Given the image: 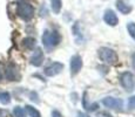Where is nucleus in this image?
<instances>
[{
    "label": "nucleus",
    "instance_id": "20e7f679",
    "mask_svg": "<svg viewBox=\"0 0 135 117\" xmlns=\"http://www.w3.org/2000/svg\"><path fill=\"white\" fill-rule=\"evenodd\" d=\"M120 81H121V84L127 91H132L134 90V87H135V76L132 73L129 72H126L121 75L120 77Z\"/></svg>",
    "mask_w": 135,
    "mask_h": 117
},
{
    "label": "nucleus",
    "instance_id": "6e6552de",
    "mask_svg": "<svg viewBox=\"0 0 135 117\" xmlns=\"http://www.w3.org/2000/svg\"><path fill=\"white\" fill-rule=\"evenodd\" d=\"M64 69V64L60 62H53L52 64H49L48 67L45 68V74L47 76H55V75L60 74Z\"/></svg>",
    "mask_w": 135,
    "mask_h": 117
},
{
    "label": "nucleus",
    "instance_id": "9d476101",
    "mask_svg": "<svg viewBox=\"0 0 135 117\" xmlns=\"http://www.w3.org/2000/svg\"><path fill=\"white\" fill-rule=\"evenodd\" d=\"M42 61H44V53L40 48H38L37 50L33 53L32 58H31V63L34 67H40L41 64H42Z\"/></svg>",
    "mask_w": 135,
    "mask_h": 117
},
{
    "label": "nucleus",
    "instance_id": "39448f33",
    "mask_svg": "<svg viewBox=\"0 0 135 117\" xmlns=\"http://www.w3.org/2000/svg\"><path fill=\"white\" fill-rule=\"evenodd\" d=\"M102 103L105 106L113 109V110H122V108H123V101L121 98L106 97L102 100Z\"/></svg>",
    "mask_w": 135,
    "mask_h": 117
},
{
    "label": "nucleus",
    "instance_id": "423d86ee",
    "mask_svg": "<svg viewBox=\"0 0 135 117\" xmlns=\"http://www.w3.org/2000/svg\"><path fill=\"white\" fill-rule=\"evenodd\" d=\"M5 76H6V79L9 80V81H19L21 75H20V72H19V69H18V67H15L14 64L11 63L6 67Z\"/></svg>",
    "mask_w": 135,
    "mask_h": 117
},
{
    "label": "nucleus",
    "instance_id": "aec40b11",
    "mask_svg": "<svg viewBox=\"0 0 135 117\" xmlns=\"http://www.w3.org/2000/svg\"><path fill=\"white\" fill-rule=\"evenodd\" d=\"M31 97H32V98H31V100H32V101H35V102H39V100L37 98V94H35V93H32V94H31Z\"/></svg>",
    "mask_w": 135,
    "mask_h": 117
},
{
    "label": "nucleus",
    "instance_id": "ddd939ff",
    "mask_svg": "<svg viewBox=\"0 0 135 117\" xmlns=\"http://www.w3.org/2000/svg\"><path fill=\"white\" fill-rule=\"evenodd\" d=\"M0 102L2 104H8L11 102V95L7 91H0Z\"/></svg>",
    "mask_w": 135,
    "mask_h": 117
},
{
    "label": "nucleus",
    "instance_id": "1a4fd4ad",
    "mask_svg": "<svg viewBox=\"0 0 135 117\" xmlns=\"http://www.w3.org/2000/svg\"><path fill=\"white\" fill-rule=\"evenodd\" d=\"M103 20H105V22L107 23V25H109V26H116L118 25V22H119L118 17H116V14L112 11V9H107V11L105 12Z\"/></svg>",
    "mask_w": 135,
    "mask_h": 117
},
{
    "label": "nucleus",
    "instance_id": "a211bd4d",
    "mask_svg": "<svg viewBox=\"0 0 135 117\" xmlns=\"http://www.w3.org/2000/svg\"><path fill=\"white\" fill-rule=\"evenodd\" d=\"M128 109L129 110H134L135 109V96H132L128 100Z\"/></svg>",
    "mask_w": 135,
    "mask_h": 117
},
{
    "label": "nucleus",
    "instance_id": "4be33fe9",
    "mask_svg": "<svg viewBox=\"0 0 135 117\" xmlns=\"http://www.w3.org/2000/svg\"><path fill=\"white\" fill-rule=\"evenodd\" d=\"M78 117H89L87 114H84V113H79L78 114Z\"/></svg>",
    "mask_w": 135,
    "mask_h": 117
},
{
    "label": "nucleus",
    "instance_id": "412c9836",
    "mask_svg": "<svg viewBox=\"0 0 135 117\" xmlns=\"http://www.w3.org/2000/svg\"><path fill=\"white\" fill-rule=\"evenodd\" d=\"M98 117H112L109 114H107V113H100L98 115Z\"/></svg>",
    "mask_w": 135,
    "mask_h": 117
},
{
    "label": "nucleus",
    "instance_id": "f257e3e1",
    "mask_svg": "<svg viewBox=\"0 0 135 117\" xmlns=\"http://www.w3.org/2000/svg\"><path fill=\"white\" fill-rule=\"evenodd\" d=\"M42 43L47 49H52L55 46H58L61 41V35L56 30L46 29L42 34Z\"/></svg>",
    "mask_w": 135,
    "mask_h": 117
},
{
    "label": "nucleus",
    "instance_id": "f03ea898",
    "mask_svg": "<svg viewBox=\"0 0 135 117\" xmlns=\"http://www.w3.org/2000/svg\"><path fill=\"white\" fill-rule=\"evenodd\" d=\"M18 15H19L21 19H24L25 21H28L33 18L34 15V8L31 4L26 1H20L18 4Z\"/></svg>",
    "mask_w": 135,
    "mask_h": 117
},
{
    "label": "nucleus",
    "instance_id": "4468645a",
    "mask_svg": "<svg viewBox=\"0 0 135 117\" xmlns=\"http://www.w3.org/2000/svg\"><path fill=\"white\" fill-rule=\"evenodd\" d=\"M22 43H24L25 48H27V49H33V48H34V46H35V39H33V38H31V36H28V38L25 39Z\"/></svg>",
    "mask_w": 135,
    "mask_h": 117
},
{
    "label": "nucleus",
    "instance_id": "2eb2a0df",
    "mask_svg": "<svg viewBox=\"0 0 135 117\" xmlns=\"http://www.w3.org/2000/svg\"><path fill=\"white\" fill-rule=\"evenodd\" d=\"M26 110H27V113L30 114L31 117H41L40 113H39V111L34 108V106H32V105H26Z\"/></svg>",
    "mask_w": 135,
    "mask_h": 117
},
{
    "label": "nucleus",
    "instance_id": "6ab92c4d",
    "mask_svg": "<svg viewBox=\"0 0 135 117\" xmlns=\"http://www.w3.org/2000/svg\"><path fill=\"white\" fill-rule=\"evenodd\" d=\"M52 117H62V115L58 110H53L52 111Z\"/></svg>",
    "mask_w": 135,
    "mask_h": 117
},
{
    "label": "nucleus",
    "instance_id": "f8f14e48",
    "mask_svg": "<svg viewBox=\"0 0 135 117\" xmlns=\"http://www.w3.org/2000/svg\"><path fill=\"white\" fill-rule=\"evenodd\" d=\"M51 7L55 14H59L61 11V0H51Z\"/></svg>",
    "mask_w": 135,
    "mask_h": 117
},
{
    "label": "nucleus",
    "instance_id": "b1692460",
    "mask_svg": "<svg viewBox=\"0 0 135 117\" xmlns=\"http://www.w3.org/2000/svg\"><path fill=\"white\" fill-rule=\"evenodd\" d=\"M0 117H6V114H5V111L0 110Z\"/></svg>",
    "mask_w": 135,
    "mask_h": 117
},
{
    "label": "nucleus",
    "instance_id": "0eeeda50",
    "mask_svg": "<svg viewBox=\"0 0 135 117\" xmlns=\"http://www.w3.org/2000/svg\"><path fill=\"white\" fill-rule=\"evenodd\" d=\"M82 68V59L80 55H74L71 59V75L75 76Z\"/></svg>",
    "mask_w": 135,
    "mask_h": 117
},
{
    "label": "nucleus",
    "instance_id": "7ed1b4c3",
    "mask_svg": "<svg viewBox=\"0 0 135 117\" xmlns=\"http://www.w3.org/2000/svg\"><path fill=\"white\" fill-rule=\"evenodd\" d=\"M99 58L107 64H114L118 61L116 53L113 49L107 48V47H102V48L99 49Z\"/></svg>",
    "mask_w": 135,
    "mask_h": 117
},
{
    "label": "nucleus",
    "instance_id": "f3484780",
    "mask_svg": "<svg viewBox=\"0 0 135 117\" xmlns=\"http://www.w3.org/2000/svg\"><path fill=\"white\" fill-rule=\"evenodd\" d=\"M127 30H128L129 35H131L132 38L135 40V23L134 22H129L128 25H127Z\"/></svg>",
    "mask_w": 135,
    "mask_h": 117
},
{
    "label": "nucleus",
    "instance_id": "5701e85b",
    "mask_svg": "<svg viewBox=\"0 0 135 117\" xmlns=\"http://www.w3.org/2000/svg\"><path fill=\"white\" fill-rule=\"evenodd\" d=\"M132 61H133V68L135 69V53L133 54V58H132Z\"/></svg>",
    "mask_w": 135,
    "mask_h": 117
},
{
    "label": "nucleus",
    "instance_id": "dca6fc26",
    "mask_svg": "<svg viewBox=\"0 0 135 117\" xmlns=\"http://www.w3.org/2000/svg\"><path fill=\"white\" fill-rule=\"evenodd\" d=\"M13 114H14L15 117H26V111L21 106H15L13 109Z\"/></svg>",
    "mask_w": 135,
    "mask_h": 117
},
{
    "label": "nucleus",
    "instance_id": "9b49d317",
    "mask_svg": "<svg viewBox=\"0 0 135 117\" xmlns=\"http://www.w3.org/2000/svg\"><path fill=\"white\" fill-rule=\"evenodd\" d=\"M116 8L119 9V12L122 14H128L132 12V7L129 5H127L123 0H118L116 1Z\"/></svg>",
    "mask_w": 135,
    "mask_h": 117
}]
</instances>
